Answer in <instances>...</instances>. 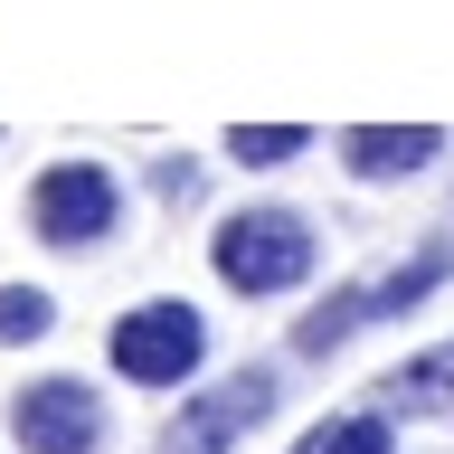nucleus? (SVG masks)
<instances>
[{"label": "nucleus", "mask_w": 454, "mask_h": 454, "mask_svg": "<svg viewBox=\"0 0 454 454\" xmlns=\"http://www.w3.org/2000/svg\"><path fill=\"white\" fill-rule=\"evenodd\" d=\"M208 275L237 294V303H284L322 275V227L294 208V199H247L208 227Z\"/></svg>", "instance_id": "nucleus-1"}, {"label": "nucleus", "mask_w": 454, "mask_h": 454, "mask_svg": "<svg viewBox=\"0 0 454 454\" xmlns=\"http://www.w3.org/2000/svg\"><path fill=\"white\" fill-rule=\"evenodd\" d=\"M133 218V190H123V170L114 161H48L28 180V237L48 255H95L123 237Z\"/></svg>", "instance_id": "nucleus-2"}, {"label": "nucleus", "mask_w": 454, "mask_h": 454, "mask_svg": "<svg viewBox=\"0 0 454 454\" xmlns=\"http://www.w3.org/2000/svg\"><path fill=\"white\" fill-rule=\"evenodd\" d=\"M105 369L123 379V388H190L199 369H208V312L180 303V294H152V303L114 312Z\"/></svg>", "instance_id": "nucleus-3"}, {"label": "nucleus", "mask_w": 454, "mask_h": 454, "mask_svg": "<svg viewBox=\"0 0 454 454\" xmlns=\"http://www.w3.org/2000/svg\"><path fill=\"white\" fill-rule=\"evenodd\" d=\"M10 445H20V454H105V445H114L105 388L76 379V369L20 379V388H10Z\"/></svg>", "instance_id": "nucleus-4"}, {"label": "nucleus", "mask_w": 454, "mask_h": 454, "mask_svg": "<svg viewBox=\"0 0 454 454\" xmlns=\"http://www.w3.org/2000/svg\"><path fill=\"white\" fill-rule=\"evenodd\" d=\"M275 407H284V369L247 360V369H227L218 388L180 397V417L161 426V454H237L255 426H275Z\"/></svg>", "instance_id": "nucleus-5"}, {"label": "nucleus", "mask_w": 454, "mask_h": 454, "mask_svg": "<svg viewBox=\"0 0 454 454\" xmlns=\"http://www.w3.org/2000/svg\"><path fill=\"white\" fill-rule=\"evenodd\" d=\"M332 152H340V170L360 190H397V180H426V170L445 161V133L435 123H350Z\"/></svg>", "instance_id": "nucleus-6"}, {"label": "nucleus", "mask_w": 454, "mask_h": 454, "mask_svg": "<svg viewBox=\"0 0 454 454\" xmlns=\"http://www.w3.org/2000/svg\"><path fill=\"white\" fill-rule=\"evenodd\" d=\"M369 322H379L369 284H332V294H322V303H312L303 322H294V340H284V350H294V360H340V350H350V340H360Z\"/></svg>", "instance_id": "nucleus-7"}, {"label": "nucleus", "mask_w": 454, "mask_h": 454, "mask_svg": "<svg viewBox=\"0 0 454 454\" xmlns=\"http://www.w3.org/2000/svg\"><path fill=\"white\" fill-rule=\"evenodd\" d=\"M369 407H388V417H454V340H435L426 360L388 369V379L369 388Z\"/></svg>", "instance_id": "nucleus-8"}, {"label": "nucleus", "mask_w": 454, "mask_h": 454, "mask_svg": "<svg viewBox=\"0 0 454 454\" xmlns=\"http://www.w3.org/2000/svg\"><path fill=\"white\" fill-rule=\"evenodd\" d=\"M435 284H454V237H426L407 265H388V275L369 284V303H379V322H407V312H417Z\"/></svg>", "instance_id": "nucleus-9"}, {"label": "nucleus", "mask_w": 454, "mask_h": 454, "mask_svg": "<svg viewBox=\"0 0 454 454\" xmlns=\"http://www.w3.org/2000/svg\"><path fill=\"white\" fill-rule=\"evenodd\" d=\"M294 454H397V417H388V407H350V417H322Z\"/></svg>", "instance_id": "nucleus-10"}, {"label": "nucleus", "mask_w": 454, "mask_h": 454, "mask_svg": "<svg viewBox=\"0 0 454 454\" xmlns=\"http://www.w3.org/2000/svg\"><path fill=\"white\" fill-rule=\"evenodd\" d=\"M57 332V294L48 284H0V350H28V340Z\"/></svg>", "instance_id": "nucleus-11"}, {"label": "nucleus", "mask_w": 454, "mask_h": 454, "mask_svg": "<svg viewBox=\"0 0 454 454\" xmlns=\"http://www.w3.org/2000/svg\"><path fill=\"white\" fill-rule=\"evenodd\" d=\"M312 133L303 123H237L227 133V161H247V170H275V161H303Z\"/></svg>", "instance_id": "nucleus-12"}, {"label": "nucleus", "mask_w": 454, "mask_h": 454, "mask_svg": "<svg viewBox=\"0 0 454 454\" xmlns=\"http://www.w3.org/2000/svg\"><path fill=\"white\" fill-rule=\"evenodd\" d=\"M152 190H161V199H170V208H190V199H199V190H208V170H199V161H190V152H170V161H161V170H152Z\"/></svg>", "instance_id": "nucleus-13"}]
</instances>
